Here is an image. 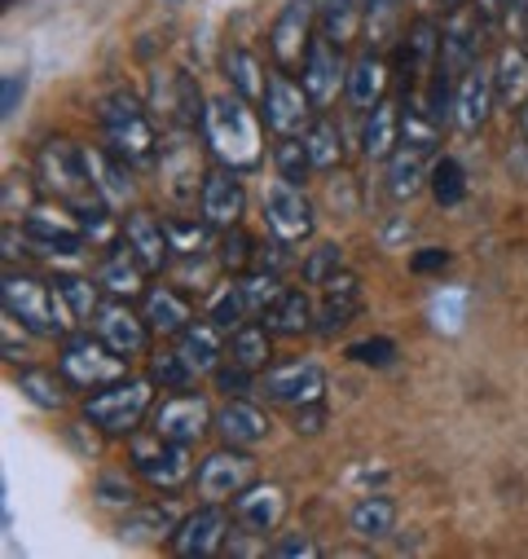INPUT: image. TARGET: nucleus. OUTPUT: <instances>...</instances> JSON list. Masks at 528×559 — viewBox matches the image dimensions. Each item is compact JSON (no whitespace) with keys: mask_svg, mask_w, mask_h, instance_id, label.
I'll list each match as a JSON object with an SVG mask.
<instances>
[{"mask_svg":"<svg viewBox=\"0 0 528 559\" xmlns=\"http://www.w3.org/2000/svg\"><path fill=\"white\" fill-rule=\"evenodd\" d=\"M269 555H278V559H313V555H322V546L309 533H287V537H278L269 546Z\"/></svg>","mask_w":528,"mask_h":559,"instance_id":"obj_58","label":"nucleus"},{"mask_svg":"<svg viewBox=\"0 0 528 559\" xmlns=\"http://www.w3.org/2000/svg\"><path fill=\"white\" fill-rule=\"evenodd\" d=\"M304 146H309V155H313V168H317V173H335V168L344 164V136H339V128H335V119H331V115H317V119L309 123Z\"/></svg>","mask_w":528,"mask_h":559,"instance_id":"obj_43","label":"nucleus"},{"mask_svg":"<svg viewBox=\"0 0 528 559\" xmlns=\"http://www.w3.org/2000/svg\"><path fill=\"white\" fill-rule=\"evenodd\" d=\"M207 318H212L225 335H233V331L251 318V305H247V296H242V287H238V277H233V283H220V287L212 292V300H207Z\"/></svg>","mask_w":528,"mask_h":559,"instance_id":"obj_45","label":"nucleus"},{"mask_svg":"<svg viewBox=\"0 0 528 559\" xmlns=\"http://www.w3.org/2000/svg\"><path fill=\"white\" fill-rule=\"evenodd\" d=\"M484 19L476 14L471 0H454L445 23H441V67L449 75H463L467 67L480 62V45H484Z\"/></svg>","mask_w":528,"mask_h":559,"instance_id":"obj_13","label":"nucleus"},{"mask_svg":"<svg viewBox=\"0 0 528 559\" xmlns=\"http://www.w3.org/2000/svg\"><path fill=\"white\" fill-rule=\"evenodd\" d=\"M19 392L32 401V405H40V409H62L67 405V379H62V370L53 374V370H40V366H23L19 370Z\"/></svg>","mask_w":528,"mask_h":559,"instance_id":"obj_42","label":"nucleus"},{"mask_svg":"<svg viewBox=\"0 0 528 559\" xmlns=\"http://www.w3.org/2000/svg\"><path fill=\"white\" fill-rule=\"evenodd\" d=\"M123 247L137 255L151 273H164L168 264H172V238H168V225L155 216V212H146V207H132L128 216H123Z\"/></svg>","mask_w":528,"mask_h":559,"instance_id":"obj_20","label":"nucleus"},{"mask_svg":"<svg viewBox=\"0 0 528 559\" xmlns=\"http://www.w3.org/2000/svg\"><path fill=\"white\" fill-rule=\"evenodd\" d=\"M225 537H229V515L220 511V502H203V507H194V511L181 520V528L172 533V550L185 555V559H194V555H216V550H225Z\"/></svg>","mask_w":528,"mask_h":559,"instance_id":"obj_21","label":"nucleus"},{"mask_svg":"<svg viewBox=\"0 0 528 559\" xmlns=\"http://www.w3.org/2000/svg\"><path fill=\"white\" fill-rule=\"evenodd\" d=\"M0 300H5V318H14L23 331L40 335V340H67L75 318L62 305L53 283H40L32 273H14L5 269V283H0Z\"/></svg>","mask_w":528,"mask_h":559,"instance_id":"obj_3","label":"nucleus"},{"mask_svg":"<svg viewBox=\"0 0 528 559\" xmlns=\"http://www.w3.org/2000/svg\"><path fill=\"white\" fill-rule=\"evenodd\" d=\"M242 212H247V190H242L238 173L225 168V164L212 168V173L203 177V190H199V216L220 234V229L238 225Z\"/></svg>","mask_w":528,"mask_h":559,"instance_id":"obj_19","label":"nucleus"},{"mask_svg":"<svg viewBox=\"0 0 528 559\" xmlns=\"http://www.w3.org/2000/svg\"><path fill=\"white\" fill-rule=\"evenodd\" d=\"M502 27L511 32V40H528V0H506Z\"/></svg>","mask_w":528,"mask_h":559,"instance_id":"obj_62","label":"nucleus"},{"mask_svg":"<svg viewBox=\"0 0 528 559\" xmlns=\"http://www.w3.org/2000/svg\"><path fill=\"white\" fill-rule=\"evenodd\" d=\"M146 277H151V269L132 255L123 242L101 260V269H97V283H101V292L106 296H115V300H137V296H146Z\"/></svg>","mask_w":528,"mask_h":559,"instance_id":"obj_30","label":"nucleus"},{"mask_svg":"<svg viewBox=\"0 0 528 559\" xmlns=\"http://www.w3.org/2000/svg\"><path fill=\"white\" fill-rule=\"evenodd\" d=\"M151 379L159 383V392H185V388H194V370L185 366V357L172 348V353H155L151 357Z\"/></svg>","mask_w":528,"mask_h":559,"instance_id":"obj_52","label":"nucleus"},{"mask_svg":"<svg viewBox=\"0 0 528 559\" xmlns=\"http://www.w3.org/2000/svg\"><path fill=\"white\" fill-rule=\"evenodd\" d=\"M361 309V277L357 273H335L331 283L322 287V305H317V331L322 335H335L344 331Z\"/></svg>","mask_w":528,"mask_h":559,"instance_id":"obj_29","label":"nucleus"},{"mask_svg":"<svg viewBox=\"0 0 528 559\" xmlns=\"http://www.w3.org/2000/svg\"><path fill=\"white\" fill-rule=\"evenodd\" d=\"M177 353L185 357V366L194 374H216V366L225 361V331L203 318V322H190L181 335H177Z\"/></svg>","mask_w":528,"mask_h":559,"instance_id":"obj_31","label":"nucleus"},{"mask_svg":"<svg viewBox=\"0 0 528 559\" xmlns=\"http://www.w3.org/2000/svg\"><path fill=\"white\" fill-rule=\"evenodd\" d=\"M181 520L185 515L172 502H137L119 515V537L123 542H172Z\"/></svg>","mask_w":528,"mask_h":559,"instance_id":"obj_27","label":"nucleus"},{"mask_svg":"<svg viewBox=\"0 0 528 559\" xmlns=\"http://www.w3.org/2000/svg\"><path fill=\"white\" fill-rule=\"evenodd\" d=\"M212 379H216V392H225V396H247V392H255L260 370H251V366H242V361H233V357H229V366L220 361Z\"/></svg>","mask_w":528,"mask_h":559,"instance_id":"obj_54","label":"nucleus"},{"mask_svg":"<svg viewBox=\"0 0 528 559\" xmlns=\"http://www.w3.org/2000/svg\"><path fill=\"white\" fill-rule=\"evenodd\" d=\"M255 392L274 405H304V401H322L326 392V370L317 361H283V366H269L260 370V383Z\"/></svg>","mask_w":528,"mask_h":559,"instance_id":"obj_15","label":"nucleus"},{"mask_svg":"<svg viewBox=\"0 0 528 559\" xmlns=\"http://www.w3.org/2000/svg\"><path fill=\"white\" fill-rule=\"evenodd\" d=\"M190 132L194 128H177L159 142V181L177 203L194 199V190H203V177H207L199 168V146H194Z\"/></svg>","mask_w":528,"mask_h":559,"instance_id":"obj_16","label":"nucleus"},{"mask_svg":"<svg viewBox=\"0 0 528 559\" xmlns=\"http://www.w3.org/2000/svg\"><path fill=\"white\" fill-rule=\"evenodd\" d=\"M212 428V409L199 392H172L151 409V432L177 445H199Z\"/></svg>","mask_w":528,"mask_h":559,"instance_id":"obj_14","label":"nucleus"},{"mask_svg":"<svg viewBox=\"0 0 528 559\" xmlns=\"http://www.w3.org/2000/svg\"><path fill=\"white\" fill-rule=\"evenodd\" d=\"M401 146V102H374L365 110V128H361V155L374 164H387L392 151Z\"/></svg>","mask_w":528,"mask_h":559,"instance_id":"obj_28","label":"nucleus"},{"mask_svg":"<svg viewBox=\"0 0 528 559\" xmlns=\"http://www.w3.org/2000/svg\"><path fill=\"white\" fill-rule=\"evenodd\" d=\"M519 132H524V142H528V102L519 106Z\"/></svg>","mask_w":528,"mask_h":559,"instance_id":"obj_64","label":"nucleus"},{"mask_svg":"<svg viewBox=\"0 0 528 559\" xmlns=\"http://www.w3.org/2000/svg\"><path fill=\"white\" fill-rule=\"evenodd\" d=\"M401 40V0H365V49L387 53Z\"/></svg>","mask_w":528,"mask_h":559,"instance_id":"obj_41","label":"nucleus"},{"mask_svg":"<svg viewBox=\"0 0 528 559\" xmlns=\"http://www.w3.org/2000/svg\"><path fill=\"white\" fill-rule=\"evenodd\" d=\"M441 62V27L432 19H415L396 40V71L406 88H423Z\"/></svg>","mask_w":528,"mask_h":559,"instance_id":"obj_18","label":"nucleus"},{"mask_svg":"<svg viewBox=\"0 0 528 559\" xmlns=\"http://www.w3.org/2000/svg\"><path fill=\"white\" fill-rule=\"evenodd\" d=\"M36 181H40V190H45L53 203H62V207H71V212H84V207L97 203L93 181H88L84 159H80V146L62 142V136H53V142H45V146L36 151Z\"/></svg>","mask_w":528,"mask_h":559,"instance_id":"obj_6","label":"nucleus"},{"mask_svg":"<svg viewBox=\"0 0 528 559\" xmlns=\"http://www.w3.org/2000/svg\"><path fill=\"white\" fill-rule=\"evenodd\" d=\"M274 168H278V177L291 181V186H304V181L317 173V168H313V155H309V146H304V136H278Z\"/></svg>","mask_w":528,"mask_h":559,"instance_id":"obj_48","label":"nucleus"},{"mask_svg":"<svg viewBox=\"0 0 528 559\" xmlns=\"http://www.w3.org/2000/svg\"><path fill=\"white\" fill-rule=\"evenodd\" d=\"M493 102H497L493 67H484V62L467 67V71L458 75V84H454V123H458L463 132H480L484 119H489V110H493Z\"/></svg>","mask_w":528,"mask_h":559,"instance_id":"obj_23","label":"nucleus"},{"mask_svg":"<svg viewBox=\"0 0 528 559\" xmlns=\"http://www.w3.org/2000/svg\"><path fill=\"white\" fill-rule=\"evenodd\" d=\"M300 84L304 93L313 97L317 110L335 106V97L348 88V62H344V49L331 45L326 36H313L309 53H304V67H300Z\"/></svg>","mask_w":528,"mask_h":559,"instance_id":"obj_17","label":"nucleus"},{"mask_svg":"<svg viewBox=\"0 0 528 559\" xmlns=\"http://www.w3.org/2000/svg\"><path fill=\"white\" fill-rule=\"evenodd\" d=\"M168 225V238H172V251L181 255V260H190V255H207V247H212V225L199 216V221H185V216H177V221H164Z\"/></svg>","mask_w":528,"mask_h":559,"instance_id":"obj_50","label":"nucleus"},{"mask_svg":"<svg viewBox=\"0 0 528 559\" xmlns=\"http://www.w3.org/2000/svg\"><path fill=\"white\" fill-rule=\"evenodd\" d=\"M493 88H497V106L519 110L528 102V49L519 40H506L493 58Z\"/></svg>","mask_w":528,"mask_h":559,"instance_id":"obj_32","label":"nucleus"},{"mask_svg":"<svg viewBox=\"0 0 528 559\" xmlns=\"http://www.w3.org/2000/svg\"><path fill=\"white\" fill-rule=\"evenodd\" d=\"M58 296H62V305L71 309V318L75 322H93L97 318V309H101V300H97V292H101V283H97V277H93V283H88V277H75V273H62L58 277Z\"/></svg>","mask_w":528,"mask_h":559,"instance_id":"obj_46","label":"nucleus"},{"mask_svg":"<svg viewBox=\"0 0 528 559\" xmlns=\"http://www.w3.org/2000/svg\"><path fill=\"white\" fill-rule=\"evenodd\" d=\"M32 207H36L32 181H27L23 173H10V177H5V216H10V221H19V216H27Z\"/></svg>","mask_w":528,"mask_h":559,"instance_id":"obj_56","label":"nucleus"},{"mask_svg":"<svg viewBox=\"0 0 528 559\" xmlns=\"http://www.w3.org/2000/svg\"><path fill=\"white\" fill-rule=\"evenodd\" d=\"M396 528V502L387 493H365L348 511V533L361 542H383Z\"/></svg>","mask_w":528,"mask_h":559,"instance_id":"obj_38","label":"nucleus"},{"mask_svg":"<svg viewBox=\"0 0 528 559\" xmlns=\"http://www.w3.org/2000/svg\"><path fill=\"white\" fill-rule=\"evenodd\" d=\"M383 93H387V62H383V53H374V49L357 53L348 62V88H344V97L357 110H370L374 102H383Z\"/></svg>","mask_w":528,"mask_h":559,"instance_id":"obj_36","label":"nucleus"},{"mask_svg":"<svg viewBox=\"0 0 528 559\" xmlns=\"http://www.w3.org/2000/svg\"><path fill=\"white\" fill-rule=\"evenodd\" d=\"M23 242L40 255H84L93 247V234L84 221H75L71 207H32L23 216Z\"/></svg>","mask_w":528,"mask_h":559,"instance_id":"obj_8","label":"nucleus"},{"mask_svg":"<svg viewBox=\"0 0 528 559\" xmlns=\"http://www.w3.org/2000/svg\"><path fill=\"white\" fill-rule=\"evenodd\" d=\"M264 318V326H269L274 335H283V340H296V335H309L313 331V322H317V309H313V300L300 292V287H287L269 309L260 313Z\"/></svg>","mask_w":528,"mask_h":559,"instance_id":"obj_35","label":"nucleus"},{"mask_svg":"<svg viewBox=\"0 0 528 559\" xmlns=\"http://www.w3.org/2000/svg\"><path fill=\"white\" fill-rule=\"evenodd\" d=\"M142 318L151 322L155 335L177 340V335L194 322V309H190V300H185L181 292H172V287H146V296H142Z\"/></svg>","mask_w":528,"mask_h":559,"instance_id":"obj_33","label":"nucleus"},{"mask_svg":"<svg viewBox=\"0 0 528 559\" xmlns=\"http://www.w3.org/2000/svg\"><path fill=\"white\" fill-rule=\"evenodd\" d=\"M58 370H62V379H67L71 388L97 392V388H106V383H115V379L128 374V357L115 353L97 331H93V335H88V331H75V335H67L62 348H58Z\"/></svg>","mask_w":528,"mask_h":559,"instance_id":"obj_5","label":"nucleus"},{"mask_svg":"<svg viewBox=\"0 0 528 559\" xmlns=\"http://www.w3.org/2000/svg\"><path fill=\"white\" fill-rule=\"evenodd\" d=\"M216 432H220L225 445L251 450V445H260L264 437L274 432V424H269V414H264L251 396H225V405L216 414Z\"/></svg>","mask_w":528,"mask_h":559,"instance_id":"obj_25","label":"nucleus"},{"mask_svg":"<svg viewBox=\"0 0 528 559\" xmlns=\"http://www.w3.org/2000/svg\"><path fill=\"white\" fill-rule=\"evenodd\" d=\"M365 32V0H322L317 5V36L348 49Z\"/></svg>","mask_w":528,"mask_h":559,"instance_id":"obj_37","label":"nucleus"},{"mask_svg":"<svg viewBox=\"0 0 528 559\" xmlns=\"http://www.w3.org/2000/svg\"><path fill=\"white\" fill-rule=\"evenodd\" d=\"M23 93H27V75H23V71H10V75H5V88H0V115L14 119Z\"/></svg>","mask_w":528,"mask_h":559,"instance_id":"obj_60","label":"nucleus"},{"mask_svg":"<svg viewBox=\"0 0 528 559\" xmlns=\"http://www.w3.org/2000/svg\"><path fill=\"white\" fill-rule=\"evenodd\" d=\"M247 485H255V459L242 445H220L199 463L194 489L203 502H233Z\"/></svg>","mask_w":528,"mask_h":559,"instance_id":"obj_10","label":"nucleus"},{"mask_svg":"<svg viewBox=\"0 0 528 559\" xmlns=\"http://www.w3.org/2000/svg\"><path fill=\"white\" fill-rule=\"evenodd\" d=\"M93 331H97L115 353H123V357H142V353L151 348V335H155L146 318H137V313L128 309V300L101 305L97 318H93Z\"/></svg>","mask_w":528,"mask_h":559,"instance_id":"obj_24","label":"nucleus"},{"mask_svg":"<svg viewBox=\"0 0 528 559\" xmlns=\"http://www.w3.org/2000/svg\"><path fill=\"white\" fill-rule=\"evenodd\" d=\"M155 409V379H137V374H123L106 388H97L88 401H84V418L106 432V437H132L142 428V418Z\"/></svg>","mask_w":528,"mask_h":559,"instance_id":"obj_4","label":"nucleus"},{"mask_svg":"<svg viewBox=\"0 0 528 559\" xmlns=\"http://www.w3.org/2000/svg\"><path fill=\"white\" fill-rule=\"evenodd\" d=\"M291 424H296V432L317 437L322 424H326V401H304V405H296V409H291Z\"/></svg>","mask_w":528,"mask_h":559,"instance_id":"obj_59","label":"nucleus"},{"mask_svg":"<svg viewBox=\"0 0 528 559\" xmlns=\"http://www.w3.org/2000/svg\"><path fill=\"white\" fill-rule=\"evenodd\" d=\"M352 366H370V370H383V366H392L396 357H401V348H396V340H387V335H370V340H357V344H348V353H344Z\"/></svg>","mask_w":528,"mask_h":559,"instance_id":"obj_53","label":"nucleus"},{"mask_svg":"<svg viewBox=\"0 0 528 559\" xmlns=\"http://www.w3.org/2000/svg\"><path fill=\"white\" fill-rule=\"evenodd\" d=\"M80 159H84V173L93 181V194L110 207V212H123L132 203V194H137V186H132L128 177V164L101 146H80Z\"/></svg>","mask_w":528,"mask_h":559,"instance_id":"obj_22","label":"nucleus"},{"mask_svg":"<svg viewBox=\"0 0 528 559\" xmlns=\"http://www.w3.org/2000/svg\"><path fill=\"white\" fill-rule=\"evenodd\" d=\"M229 357L251 366V370H269L274 366V331L264 322H242L229 335Z\"/></svg>","mask_w":528,"mask_h":559,"instance_id":"obj_40","label":"nucleus"},{"mask_svg":"<svg viewBox=\"0 0 528 559\" xmlns=\"http://www.w3.org/2000/svg\"><path fill=\"white\" fill-rule=\"evenodd\" d=\"M317 36V0H287L269 27V58L278 71H300Z\"/></svg>","mask_w":528,"mask_h":559,"instance_id":"obj_9","label":"nucleus"},{"mask_svg":"<svg viewBox=\"0 0 528 559\" xmlns=\"http://www.w3.org/2000/svg\"><path fill=\"white\" fill-rule=\"evenodd\" d=\"M238 287H242V296H247V305H251V313H264L269 309L287 287L278 283V273L274 269H247V273H238Z\"/></svg>","mask_w":528,"mask_h":559,"instance_id":"obj_49","label":"nucleus"},{"mask_svg":"<svg viewBox=\"0 0 528 559\" xmlns=\"http://www.w3.org/2000/svg\"><path fill=\"white\" fill-rule=\"evenodd\" d=\"M216 264H220L225 273H247V269H255V238L242 229V221L229 225V229H220Z\"/></svg>","mask_w":528,"mask_h":559,"instance_id":"obj_47","label":"nucleus"},{"mask_svg":"<svg viewBox=\"0 0 528 559\" xmlns=\"http://www.w3.org/2000/svg\"><path fill=\"white\" fill-rule=\"evenodd\" d=\"M220 71H225V84H229L233 93H242L247 102H264V88H269V80H264V62H260L251 49H242V45L225 49Z\"/></svg>","mask_w":528,"mask_h":559,"instance_id":"obj_39","label":"nucleus"},{"mask_svg":"<svg viewBox=\"0 0 528 559\" xmlns=\"http://www.w3.org/2000/svg\"><path fill=\"white\" fill-rule=\"evenodd\" d=\"M283 515H287V489L274 480H255L233 498V520L255 533H274Z\"/></svg>","mask_w":528,"mask_h":559,"instance_id":"obj_26","label":"nucleus"},{"mask_svg":"<svg viewBox=\"0 0 528 559\" xmlns=\"http://www.w3.org/2000/svg\"><path fill=\"white\" fill-rule=\"evenodd\" d=\"M225 550H229V555H238V559H247V555H269V542H264V533H255V528L238 524V528H229Z\"/></svg>","mask_w":528,"mask_h":559,"instance_id":"obj_57","label":"nucleus"},{"mask_svg":"<svg viewBox=\"0 0 528 559\" xmlns=\"http://www.w3.org/2000/svg\"><path fill=\"white\" fill-rule=\"evenodd\" d=\"M264 225H269V234L283 238V242H304V238H313L317 212H313L304 186H291V181L278 177L269 190H264Z\"/></svg>","mask_w":528,"mask_h":559,"instance_id":"obj_12","label":"nucleus"},{"mask_svg":"<svg viewBox=\"0 0 528 559\" xmlns=\"http://www.w3.org/2000/svg\"><path fill=\"white\" fill-rule=\"evenodd\" d=\"M132 472H137V480H146L151 489L159 493H181L194 476V463H190V445H177V441H164L159 432H146L137 437L132 432Z\"/></svg>","mask_w":528,"mask_h":559,"instance_id":"obj_7","label":"nucleus"},{"mask_svg":"<svg viewBox=\"0 0 528 559\" xmlns=\"http://www.w3.org/2000/svg\"><path fill=\"white\" fill-rule=\"evenodd\" d=\"M428 190H432L436 207H458L467 199V168L454 155H436L428 168Z\"/></svg>","mask_w":528,"mask_h":559,"instance_id":"obj_44","label":"nucleus"},{"mask_svg":"<svg viewBox=\"0 0 528 559\" xmlns=\"http://www.w3.org/2000/svg\"><path fill=\"white\" fill-rule=\"evenodd\" d=\"M449 260H454V255H449L445 247H423V251L410 255V269H415V273H441V269H449Z\"/></svg>","mask_w":528,"mask_h":559,"instance_id":"obj_61","label":"nucleus"},{"mask_svg":"<svg viewBox=\"0 0 528 559\" xmlns=\"http://www.w3.org/2000/svg\"><path fill=\"white\" fill-rule=\"evenodd\" d=\"M471 5H476V14L484 19L489 32L502 27V19H506V0H471Z\"/></svg>","mask_w":528,"mask_h":559,"instance_id":"obj_63","label":"nucleus"},{"mask_svg":"<svg viewBox=\"0 0 528 559\" xmlns=\"http://www.w3.org/2000/svg\"><path fill=\"white\" fill-rule=\"evenodd\" d=\"M428 168H432V155L401 142V146L392 151V159H387V194L396 203H410L428 186Z\"/></svg>","mask_w":528,"mask_h":559,"instance_id":"obj_34","label":"nucleus"},{"mask_svg":"<svg viewBox=\"0 0 528 559\" xmlns=\"http://www.w3.org/2000/svg\"><path fill=\"white\" fill-rule=\"evenodd\" d=\"M93 493H97V502H101V507H123V511H128V507H137V489H132L119 472L97 476V489H93Z\"/></svg>","mask_w":528,"mask_h":559,"instance_id":"obj_55","label":"nucleus"},{"mask_svg":"<svg viewBox=\"0 0 528 559\" xmlns=\"http://www.w3.org/2000/svg\"><path fill=\"white\" fill-rule=\"evenodd\" d=\"M97 119H101L110 155H119L128 168H151L159 159V132L151 123V106L132 88L106 93L97 106Z\"/></svg>","mask_w":528,"mask_h":559,"instance_id":"obj_2","label":"nucleus"},{"mask_svg":"<svg viewBox=\"0 0 528 559\" xmlns=\"http://www.w3.org/2000/svg\"><path fill=\"white\" fill-rule=\"evenodd\" d=\"M264 128H269V123H264V115L242 93L225 88V93L207 97L203 142L216 155V164H225L233 173H255L264 164Z\"/></svg>","mask_w":528,"mask_h":559,"instance_id":"obj_1","label":"nucleus"},{"mask_svg":"<svg viewBox=\"0 0 528 559\" xmlns=\"http://www.w3.org/2000/svg\"><path fill=\"white\" fill-rule=\"evenodd\" d=\"M335 273H344V247L339 242H317L304 255V264H300V277H304L309 287H326Z\"/></svg>","mask_w":528,"mask_h":559,"instance_id":"obj_51","label":"nucleus"},{"mask_svg":"<svg viewBox=\"0 0 528 559\" xmlns=\"http://www.w3.org/2000/svg\"><path fill=\"white\" fill-rule=\"evenodd\" d=\"M264 110V123H269V132L274 136H304L309 132V123L317 119L313 110V97L304 93V84H296L291 80V71H274L269 75V88H264V102H260Z\"/></svg>","mask_w":528,"mask_h":559,"instance_id":"obj_11","label":"nucleus"}]
</instances>
